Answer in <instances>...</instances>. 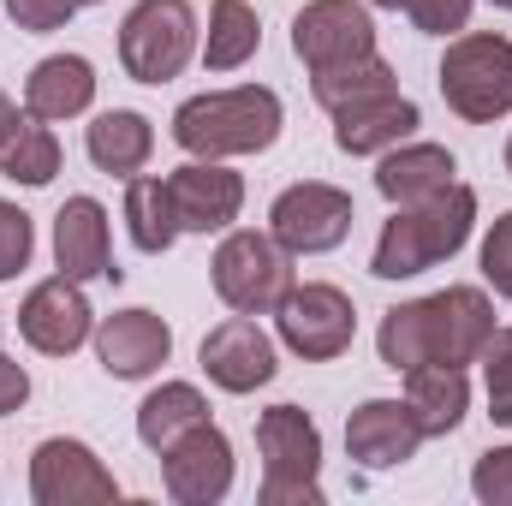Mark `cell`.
<instances>
[{"label": "cell", "instance_id": "cell-40", "mask_svg": "<svg viewBox=\"0 0 512 506\" xmlns=\"http://www.w3.org/2000/svg\"><path fill=\"white\" fill-rule=\"evenodd\" d=\"M78 6H102V0H78Z\"/></svg>", "mask_w": 512, "mask_h": 506}, {"label": "cell", "instance_id": "cell-28", "mask_svg": "<svg viewBox=\"0 0 512 506\" xmlns=\"http://www.w3.org/2000/svg\"><path fill=\"white\" fill-rule=\"evenodd\" d=\"M0 173L12 185H54L60 173V137L48 131V120H24L18 137L0 149Z\"/></svg>", "mask_w": 512, "mask_h": 506}, {"label": "cell", "instance_id": "cell-8", "mask_svg": "<svg viewBox=\"0 0 512 506\" xmlns=\"http://www.w3.org/2000/svg\"><path fill=\"white\" fill-rule=\"evenodd\" d=\"M274 328H280V346L304 364H334L352 352L358 340V310L352 298L334 286V280H292V292L274 304Z\"/></svg>", "mask_w": 512, "mask_h": 506}, {"label": "cell", "instance_id": "cell-26", "mask_svg": "<svg viewBox=\"0 0 512 506\" xmlns=\"http://www.w3.org/2000/svg\"><path fill=\"white\" fill-rule=\"evenodd\" d=\"M126 233L143 256H167L179 245V215H173L167 179H149V173L126 179Z\"/></svg>", "mask_w": 512, "mask_h": 506}, {"label": "cell", "instance_id": "cell-6", "mask_svg": "<svg viewBox=\"0 0 512 506\" xmlns=\"http://www.w3.org/2000/svg\"><path fill=\"white\" fill-rule=\"evenodd\" d=\"M215 298L239 316H274V304L292 292V251H280L274 233L256 227H227L221 251L209 262Z\"/></svg>", "mask_w": 512, "mask_h": 506}, {"label": "cell", "instance_id": "cell-20", "mask_svg": "<svg viewBox=\"0 0 512 506\" xmlns=\"http://www.w3.org/2000/svg\"><path fill=\"white\" fill-rule=\"evenodd\" d=\"M90 102H96V66L84 54H48L24 78V114L30 120L60 126V120L90 114Z\"/></svg>", "mask_w": 512, "mask_h": 506}, {"label": "cell", "instance_id": "cell-9", "mask_svg": "<svg viewBox=\"0 0 512 506\" xmlns=\"http://www.w3.org/2000/svg\"><path fill=\"white\" fill-rule=\"evenodd\" d=\"M352 191L328 185V179H298L274 197L268 209V233L280 239V251L292 256H322V251H340L352 239Z\"/></svg>", "mask_w": 512, "mask_h": 506}, {"label": "cell", "instance_id": "cell-16", "mask_svg": "<svg viewBox=\"0 0 512 506\" xmlns=\"http://www.w3.org/2000/svg\"><path fill=\"white\" fill-rule=\"evenodd\" d=\"M96 358L114 381H149L173 358V328L155 310H114L96 322Z\"/></svg>", "mask_w": 512, "mask_h": 506}, {"label": "cell", "instance_id": "cell-12", "mask_svg": "<svg viewBox=\"0 0 512 506\" xmlns=\"http://www.w3.org/2000/svg\"><path fill=\"white\" fill-rule=\"evenodd\" d=\"M292 54L304 60V72H328L346 60L376 54V18L364 0H310L292 18Z\"/></svg>", "mask_w": 512, "mask_h": 506}, {"label": "cell", "instance_id": "cell-4", "mask_svg": "<svg viewBox=\"0 0 512 506\" xmlns=\"http://www.w3.org/2000/svg\"><path fill=\"white\" fill-rule=\"evenodd\" d=\"M262 506H322V429L304 405H268L256 417Z\"/></svg>", "mask_w": 512, "mask_h": 506}, {"label": "cell", "instance_id": "cell-18", "mask_svg": "<svg viewBox=\"0 0 512 506\" xmlns=\"http://www.w3.org/2000/svg\"><path fill=\"white\" fill-rule=\"evenodd\" d=\"M54 262L72 280H120L114 268V227L96 197H66L54 215Z\"/></svg>", "mask_w": 512, "mask_h": 506}, {"label": "cell", "instance_id": "cell-7", "mask_svg": "<svg viewBox=\"0 0 512 506\" xmlns=\"http://www.w3.org/2000/svg\"><path fill=\"white\" fill-rule=\"evenodd\" d=\"M197 54V12L191 0H137L120 24V66L137 84H167Z\"/></svg>", "mask_w": 512, "mask_h": 506}, {"label": "cell", "instance_id": "cell-1", "mask_svg": "<svg viewBox=\"0 0 512 506\" xmlns=\"http://www.w3.org/2000/svg\"><path fill=\"white\" fill-rule=\"evenodd\" d=\"M495 328L501 322L483 286H447V292L393 304L376 328V352L399 376L417 364H477Z\"/></svg>", "mask_w": 512, "mask_h": 506}, {"label": "cell", "instance_id": "cell-38", "mask_svg": "<svg viewBox=\"0 0 512 506\" xmlns=\"http://www.w3.org/2000/svg\"><path fill=\"white\" fill-rule=\"evenodd\" d=\"M489 6H501V12H512V0H489Z\"/></svg>", "mask_w": 512, "mask_h": 506}, {"label": "cell", "instance_id": "cell-37", "mask_svg": "<svg viewBox=\"0 0 512 506\" xmlns=\"http://www.w3.org/2000/svg\"><path fill=\"white\" fill-rule=\"evenodd\" d=\"M364 6H382V12H399V6H405V0H364Z\"/></svg>", "mask_w": 512, "mask_h": 506}, {"label": "cell", "instance_id": "cell-19", "mask_svg": "<svg viewBox=\"0 0 512 506\" xmlns=\"http://www.w3.org/2000/svg\"><path fill=\"white\" fill-rule=\"evenodd\" d=\"M447 185H459V161L441 143L405 137V143H393L382 161H376V191H382L393 209H417V203L441 197Z\"/></svg>", "mask_w": 512, "mask_h": 506}, {"label": "cell", "instance_id": "cell-34", "mask_svg": "<svg viewBox=\"0 0 512 506\" xmlns=\"http://www.w3.org/2000/svg\"><path fill=\"white\" fill-rule=\"evenodd\" d=\"M6 12H12L18 30H30V36H54V30L72 24L78 0H6Z\"/></svg>", "mask_w": 512, "mask_h": 506}, {"label": "cell", "instance_id": "cell-22", "mask_svg": "<svg viewBox=\"0 0 512 506\" xmlns=\"http://www.w3.org/2000/svg\"><path fill=\"white\" fill-rule=\"evenodd\" d=\"M84 155L96 161V173L108 179H137L155 155V126L137 108H108L84 126Z\"/></svg>", "mask_w": 512, "mask_h": 506}, {"label": "cell", "instance_id": "cell-36", "mask_svg": "<svg viewBox=\"0 0 512 506\" xmlns=\"http://www.w3.org/2000/svg\"><path fill=\"white\" fill-rule=\"evenodd\" d=\"M24 120H30V114H18V102H12V96L0 90V149H6L12 137H18V126H24Z\"/></svg>", "mask_w": 512, "mask_h": 506}, {"label": "cell", "instance_id": "cell-15", "mask_svg": "<svg viewBox=\"0 0 512 506\" xmlns=\"http://www.w3.org/2000/svg\"><path fill=\"white\" fill-rule=\"evenodd\" d=\"M167 197L179 215V233H227L245 209V179L227 161H185L167 173Z\"/></svg>", "mask_w": 512, "mask_h": 506}, {"label": "cell", "instance_id": "cell-13", "mask_svg": "<svg viewBox=\"0 0 512 506\" xmlns=\"http://www.w3.org/2000/svg\"><path fill=\"white\" fill-rule=\"evenodd\" d=\"M161 483L179 506H215L233 495V441L203 417L161 453Z\"/></svg>", "mask_w": 512, "mask_h": 506}, {"label": "cell", "instance_id": "cell-41", "mask_svg": "<svg viewBox=\"0 0 512 506\" xmlns=\"http://www.w3.org/2000/svg\"><path fill=\"white\" fill-rule=\"evenodd\" d=\"M0 328H6V322H0Z\"/></svg>", "mask_w": 512, "mask_h": 506}, {"label": "cell", "instance_id": "cell-27", "mask_svg": "<svg viewBox=\"0 0 512 506\" xmlns=\"http://www.w3.org/2000/svg\"><path fill=\"white\" fill-rule=\"evenodd\" d=\"M387 90H399V72L387 66L382 54H364V60H346V66H328V72H310V96L328 114H340V108H352L364 96H387Z\"/></svg>", "mask_w": 512, "mask_h": 506}, {"label": "cell", "instance_id": "cell-14", "mask_svg": "<svg viewBox=\"0 0 512 506\" xmlns=\"http://www.w3.org/2000/svg\"><path fill=\"white\" fill-rule=\"evenodd\" d=\"M197 358H203V376L215 381L221 393H256V387H268V381L280 376L274 340L256 328V316H239V310L203 334Z\"/></svg>", "mask_w": 512, "mask_h": 506}, {"label": "cell", "instance_id": "cell-17", "mask_svg": "<svg viewBox=\"0 0 512 506\" xmlns=\"http://www.w3.org/2000/svg\"><path fill=\"white\" fill-rule=\"evenodd\" d=\"M423 423L411 417L405 399H364L352 417H346V453L364 465V471H393L405 459H417L423 447Z\"/></svg>", "mask_w": 512, "mask_h": 506}, {"label": "cell", "instance_id": "cell-29", "mask_svg": "<svg viewBox=\"0 0 512 506\" xmlns=\"http://www.w3.org/2000/svg\"><path fill=\"white\" fill-rule=\"evenodd\" d=\"M483 381H489V417L512 429V328H495L483 346Z\"/></svg>", "mask_w": 512, "mask_h": 506}, {"label": "cell", "instance_id": "cell-23", "mask_svg": "<svg viewBox=\"0 0 512 506\" xmlns=\"http://www.w3.org/2000/svg\"><path fill=\"white\" fill-rule=\"evenodd\" d=\"M405 405L423 423V435H453L471 411V376L465 364H417L405 370Z\"/></svg>", "mask_w": 512, "mask_h": 506}, {"label": "cell", "instance_id": "cell-31", "mask_svg": "<svg viewBox=\"0 0 512 506\" xmlns=\"http://www.w3.org/2000/svg\"><path fill=\"white\" fill-rule=\"evenodd\" d=\"M483 280L501 292V298H512V209L507 215H495L489 221V233H483Z\"/></svg>", "mask_w": 512, "mask_h": 506}, {"label": "cell", "instance_id": "cell-25", "mask_svg": "<svg viewBox=\"0 0 512 506\" xmlns=\"http://www.w3.org/2000/svg\"><path fill=\"white\" fill-rule=\"evenodd\" d=\"M262 48V18L251 0H215L209 6V36H203V66L209 72H239Z\"/></svg>", "mask_w": 512, "mask_h": 506}, {"label": "cell", "instance_id": "cell-33", "mask_svg": "<svg viewBox=\"0 0 512 506\" xmlns=\"http://www.w3.org/2000/svg\"><path fill=\"white\" fill-rule=\"evenodd\" d=\"M471 6L477 0H405V18L423 30V36H459L471 24Z\"/></svg>", "mask_w": 512, "mask_h": 506}, {"label": "cell", "instance_id": "cell-32", "mask_svg": "<svg viewBox=\"0 0 512 506\" xmlns=\"http://www.w3.org/2000/svg\"><path fill=\"white\" fill-rule=\"evenodd\" d=\"M471 495L483 506H512V441L507 447H489L471 471Z\"/></svg>", "mask_w": 512, "mask_h": 506}, {"label": "cell", "instance_id": "cell-35", "mask_svg": "<svg viewBox=\"0 0 512 506\" xmlns=\"http://www.w3.org/2000/svg\"><path fill=\"white\" fill-rule=\"evenodd\" d=\"M24 399H30V370H24L18 358H6V352H0V417H12Z\"/></svg>", "mask_w": 512, "mask_h": 506}, {"label": "cell", "instance_id": "cell-11", "mask_svg": "<svg viewBox=\"0 0 512 506\" xmlns=\"http://www.w3.org/2000/svg\"><path fill=\"white\" fill-rule=\"evenodd\" d=\"M30 495H36V506H114L120 483L96 459V447H84L72 435H48L30 453Z\"/></svg>", "mask_w": 512, "mask_h": 506}, {"label": "cell", "instance_id": "cell-10", "mask_svg": "<svg viewBox=\"0 0 512 506\" xmlns=\"http://www.w3.org/2000/svg\"><path fill=\"white\" fill-rule=\"evenodd\" d=\"M18 334L42 358H72L84 340H96V310L84 298V280H72V274L36 280L18 304Z\"/></svg>", "mask_w": 512, "mask_h": 506}, {"label": "cell", "instance_id": "cell-21", "mask_svg": "<svg viewBox=\"0 0 512 506\" xmlns=\"http://www.w3.org/2000/svg\"><path fill=\"white\" fill-rule=\"evenodd\" d=\"M417 126H423L417 102L399 96V90H387V96H364V102L340 108L334 114V143H340V155H387L393 143H405Z\"/></svg>", "mask_w": 512, "mask_h": 506}, {"label": "cell", "instance_id": "cell-3", "mask_svg": "<svg viewBox=\"0 0 512 506\" xmlns=\"http://www.w3.org/2000/svg\"><path fill=\"white\" fill-rule=\"evenodd\" d=\"M477 233V191L471 185H447L441 197L417 203V209H393V221H382V239L370 256L376 280H411L441 268L447 256H459Z\"/></svg>", "mask_w": 512, "mask_h": 506}, {"label": "cell", "instance_id": "cell-30", "mask_svg": "<svg viewBox=\"0 0 512 506\" xmlns=\"http://www.w3.org/2000/svg\"><path fill=\"white\" fill-rule=\"evenodd\" d=\"M30 256H36V221L0 197V280H18L30 268Z\"/></svg>", "mask_w": 512, "mask_h": 506}, {"label": "cell", "instance_id": "cell-39", "mask_svg": "<svg viewBox=\"0 0 512 506\" xmlns=\"http://www.w3.org/2000/svg\"><path fill=\"white\" fill-rule=\"evenodd\" d=\"M507 173H512V143H507Z\"/></svg>", "mask_w": 512, "mask_h": 506}, {"label": "cell", "instance_id": "cell-5", "mask_svg": "<svg viewBox=\"0 0 512 506\" xmlns=\"http://www.w3.org/2000/svg\"><path fill=\"white\" fill-rule=\"evenodd\" d=\"M441 96L465 126H495L512 114V42L495 30H459L441 54Z\"/></svg>", "mask_w": 512, "mask_h": 506}, {"label": "cell", "instance_id": "cell-2", "mask_svg": "<svg viewBox=\"0 0 512 506\" xmlns=\"http://www.w3.org/2000/svg\"><path fill=\"white\" fill-rule=\"evenodd\" d=\"M280 96L268 84H239V90H203L179 102L173 114V143L197 161H227V155H262L280 143Z\"/></svg>", "mask_w": 512, "mask_h": 506}, {"label": "cell", "instance_id": "cell-24", "mask_svg": "<svg viewBox=\"0 0 512 506\" xmlns=\"http://www.w3.org/2000/svg\"><path fill=\"white\" fill-rule=\"evenodd\" d=\"M209 417V399H203V387L197 381H161L143 405H137V441L149 447V453H167L185 429H197Z\"/></svg>", "mask_w": 512, "mask_h": 506}]
</instances>
